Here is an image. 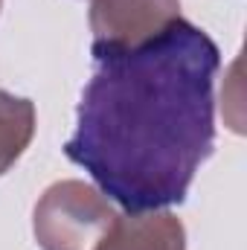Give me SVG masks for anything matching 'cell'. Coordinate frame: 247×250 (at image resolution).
Listing matches in <instances>:
<instances>
[{
  "label": "cell",
  "instance_id": "obj_1",
  "mask_svg": "<svg viewBox=\"0 0 247 250\" xmlns=\"http://www.w3.org/2000/svg\"><path fill=\"white\" fill-rule=\"evenodd\" d=\"M93 62L67 160L125 212L184 204L215 148L218 44L181 18L160 38Z\"/></svg>",
  "mask_w": 247,
  "mask_h": 250
},
{
  "label": "cell",
  "instance_id": "obj_2",
  "mask_svg": "<svg viewBox=\"0 0 247 250\" xmlns=\"http://www.w3.org/2000/svg\"><path fill=\"white\" fill-rule=\"evenodd\" d=\"M120 212L84 181L67 178L44 189L32 209V236L41 250H99Z\"/></svg>",
  "mask_w": 247,
  "mask_h": 250
},
{
  "label": "cell",
  "instance_id": "obj_3",
  "mask_svg": "<svg viewBox=\"0 0 247 250\" xmlns=\"http://www.w3.org/2000/svg\"><path fill=\"white\" fill-rule=\"evenodd\" d=\"M93 56L137 50L181 21V0H93Z\"/></svg>",
  "mask_w": 247,
  "mask_h": 250
},
{
  "label": "cell",
  "instance_id": "obj_4",
  "mask_svg": "<svg viewBox=\"0 0 247 250\" xmlns=\"http://www.w3.org/2000/svg\"><path fill=\"white\" fill-rule=\"evenodd\" d=\"M99 250H186V230L169 209L120 215Z\"/></svg>",
  "mask_w": 247,
  "mask_h": 250
},
{
  "label": "cell",
  "instance_id": "obj_5",
  "mask_svg": "<svg viewBox=\"0 0 247 250\" xmlns=\"http://www.w3.org/2000/svg\"><path fill=\"white\" fill-rule=\"evenodd\" d=\"M38 128L35 105L26 96L0 90V178L23 157Z\"/></svg>",
  "mask_w": 247,
  "mask_h": 250
},
{
  "label": "cell",
  "instance_id": "obj_6",
  "mask_svg": "<svg viewBox=\"0 0 247 250\" xmlns=\"http://www.w3.org/2000/svg\"><path fill=\"white\" fill-rule=\"evenodd\" d=\"M0 9H3V0H0Z\"/></svg>",
  "mask_w": 247,
  "mask_h": 250
}]
</instances>
